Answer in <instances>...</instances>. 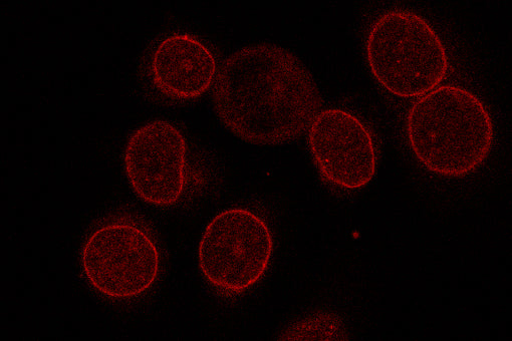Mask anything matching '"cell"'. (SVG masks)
<instances>
[{"label": "cell", "mask_w": 512, "mask_h": 341, "mask_svg": "<svg viewBox=\"0 0 512 341\" xmlns=\"http://www.w3.org/2000/svg\"><path fill=\"white\" fill-rule=\"evenodd\" d=\"M84 274L92 287L115 300L137 298L157 281L159 247L141 225L129 220L108 222L96 229L82 249Z\"/></svg>", "instance_id": "obj_5"}, {"label": "cell", "mask_w": 512, "mask_h": 341, "mask_svg": "<svg viewBox=\"0 0 512 341\" xmlns=\"http://www.w3.org/2000/svg\"><path fill=\"white\" fill-rule=\"evenodd\" d=\"M124 167L134 193L155 207L177 204L188 186V146L180 130L165 120L148 123L130 137Z\"/></svg>", "instance_id": "obj_6"}, {"label": "cell", "mask_w": 512, "mask_h": 341, "mask_svg": "<svg viewBox=\"0 0 512 341\" xmlns=\"http://www.w3.org/2000/svg\"><path fill=\"white\" fill-rule=\"evenodd\" d=\"M406 133L412 153L429 172L458 178L478 169L493 144L489 111L472 92L444 85L410 108Z\"/></svg>", "instance_id": "obj_2"}, {"label": "cell", "mask_w": 512, "mask_h": 341, "mask_svg": "<svg viewBox=\"0 0 512 341\" xmlns=\"http://www.w3.org/2000/svg\"><path fill=\"white\" fill-rule=\"evenodd\" d=\"M217 73L213 53L188 34L165 38L152 57L151 77L155 88L176 101L202 97L215 84Z\"/></svg>", "instance_id": "obj_8"}, {"label": "cell", "mask_w": 512, "mask_h": 341, "mask_svg": "<svg viewBox=\"0 0 512 341\" xmlns=\"http://www.w3.org/2000/svg\"><path fill=\"white\" fill-rule=\"evenodd\" d=\"M213 103L223 125L241 140L279 145L309 129L321 112L322 96L296 56L261 44L243 48L223 62Z\"/></svg>", "instance_id": "obj_1"}, {"label": "cell", "mask_w": 512, "mask_h": 341, "mask_svg": "<svg viewBox=\"0 0 512 341\" xmlns=\"http://www.w3.org/2000/svg\"><path fill=\"white\" fill-rule=\"evenodd\" d=\"M309 147L321 176L331 185L355 191L369 185L377 151L369 128L343 109L321 111L309 127Z\"/></svg>", "instance_id": "obj_7"}, {"label": "cell", "mask_w": 512, "mask_h": 341, "mask_svg": "<svg viewBox=\"0 0 512 341\" xmlns=\"http://www.w3.org/2000/svg\"><path fill=\"white\" fill-rule=\"evenodd\" d=\"M274 254L268 222L246 208L217 214L206 226L198 249L200 270L221 293L239 295L266 275Z\"/></svg>", "instance_id": "obj_4"}, {"label": "cell", "mask_w": 512, "mask_h": 341, "mask_svg": "<svg viewBox=\"0 0 512 341\" xmlns=\"http://www.w3.org/2000/svg\"><path fill=\"white\" fill-rule=\"evenodd\" d=\"M366 57L379 85L401 99L421 98L435 90L450 68L438 33L427 20L409 11L388 12L373 24Z\"/></svg>", "instance_id": "obj_3"}]
</instances>
